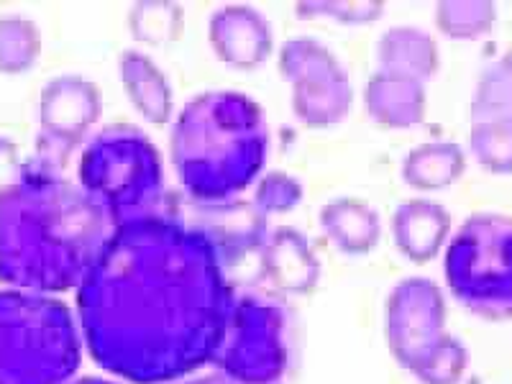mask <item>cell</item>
Segmentation results:
<instances>
[{"label":"cell","instance_id":"obj_15","mask_svg":"<svg viewBox=\"0 0 512 384\" xmlns=\"http://www.w3.org/2000/svg\"><path fill=\"white\" fill-rule=\"evenodd\" d=\"M451 231V216L433 200H408L392 213V239L410 262L436 259Z\"/></svg>","mask_w":512,"mask_h":384},{"label":"cell","instance_id":"obj_9","mask_svg":"<svg viewBox=\"0 0 512 384\" xmlns=\"http://www.w3.org/2000/svg\"><path fill=\"white\" fill-rule=\"evenodd\" d=\"M280 72L290 85L292 113L308 128H331L344 121L354 90L344 64L320 41L297 36L282 44Z\"/></svg>","mask_w":512,"mask_h":384},{"label":"cell","instance_id":"obj_24","mask_svg":"<svg viewBox=\"0 0 512 384\" xmlns=\"http://www.w3.org/2000/svg\"><path fill=\"white\" fill-rule=\"evenodd\" d=\"M303 203V185L287 172H269L256 185L254 205L264 218L272 213H290Z\"/></svg>","mask_w":512,"mask_h":384},{"label":"cell","instance_id":"obj_8","mask_svg":"<svg viewBox=\"0 0 512 384\" xmlns=\"http://www.w3.org/2000/svg\"><path fill=\"white\" fill-rule=\"evenodd\" d=\"M213 367L236 384H277L290 364L287 313L256 292H233L226 336Z\"/></svg>","mask_w":512,"mask_h":384},{"label":"cell","instance_id":"obj_12","mask_svg":"<svg viewBox=\"0 0 512 384\" xmlns=\"http://www.w3.org/2000/svg\"><path fill=\"white\" fill-rule=\"evenodd\" d=\"M210 47L233 70H256L272 54V26L251 6H223L210 16Z\"/></svg>","mask_w":512,"mask_h":384},{"label":"cell","instance_id":"obj_28","mask_svg":"<svg viewBox=\"0 0 512 384\" xmlns=\"http://www.w3.org/2000/svg\"><path fill=\"white\" fill-rule=\"evenodd\" d=\"M13 152V146L8 144L6 139H0V157H3V154H11Z\"/></svg>","mask_w":512,"mask_h":384},{"label":"cell","instance_id":"obj_17","mask_svg":"<svg viewBox=\"0 0 512 384\" xmlns=\"http://www.w3.org/2000/svg\"><path fill=\"white\" fill-rule=\"evenodd\" d=\"M118 67H121L123 88L136 111L149 123L157 126L167 123L172 116V90L164 72L136 49H126L118 59Z\"/></svg>","mask_w":512,"mask_h":384},{"label":"cell","instance_id":"obj_19","mask_svg":"<svg viewBox=\"0 0 512 384\" xmlns=\"http://www.w3.org/2000/svg\"><path fill=\"white\" fill-rule=\"evenodd\" d=\"M320 223L333 246L351 256L372 251L382 236V223H379L377 213L356 198L331 200L328 205H323Z\"/></svg>","mask_w":512,"mask_h":384},{"label":"cell","instance_id":"obj_3","mask_svg":"<svg viewBox=\"0 0 512 384\" xmlns=\"http://www.w3.org/2000/svg\"><path fill=\"white\" fill-rule=\"evenodd\" d=\"M269 131L249 95L210 90L177 116L169 152L192 203H228L262 175Z\"/></svg>","mask_w":512,"mask_h":384},{"label":"cell","instance_id":"obj_23","mask_svg":"<svg viewBox=\"0 0 512 384\" xmlns=\"http://www.w3.org/2000/svg\"><path fill=\"white\" fill-rule=\"evenodd\" d=\"M131 34L144 44H167L182 34V8L177 3H139L128 13Z\"/></svg>","mask_w":512,"mask_h":384},{"label":"cell","instance_id":"obj_21","mask_svg":"<svg viewBox=\"0 0 512 384\" xmlns=\"http://www.w3.org/2000/svg\"><path fill=\"white\" fill-rule=\"evenodd\" d=\"M41 52L39 26L24 16H0V72L21 75Z\"/></svg>","mask_w":512,"mask_h":384},{"label":"cell","instance_id":"obj_5","mask_svg":"<svg viewBox=\"0 0 512 384\" xmlns=\"http://www.w3.org/2000/svg\"><path fill=\"white\" fill-rule=\"evenodd\" d=\"M80 185L105 208L113 228L164 213V169L157 146L136 126L103 128L80 159Z\"/></svg>","mask_w":512,"mask_h":384},{"label":"cell","instance_id":"obj_22","mask_svg":"<svg viewBox=\"0 0 512 384\" xmlns=\"http://www.w3.org/2000/svg\"><path fill=\"white\" fill-rule=\"evenodd\" d=\"M497 8L489 0H443L436 6V26L448 39H479L495 26Z\"/></svg>","mask_w":512,"mask_h":384},{"label":"cell","instance_id":"obj_6","mask_svg":"<svg viewBox=\"0 0 512 384\" xmlns=\"http://www.w3.org/2000/svg\"><path fill=\"white\" fill-rule=\"evenodd\" d=\"M387 344L402 369L423 384H459L469 367L464 346L446 331V300L436 282L402 280L387 297Z\"/></svg>","mask_w":512,"mask_h":384},{"label":"cell","instance_id":"obj_7","mask_svg":"<svg viewBox=\"0 0 512 384\" xmlns=\"http://www.w3.org/2000/svg\"><path fill=\"white\" fill-rule=\"evenodd\" d=\"M446 282L472 313L512 318V218L497 213L469 218L448 244Z\"/></svg>","mask_w":512,"mask_h":384},{"label":"cell","instance_id":"obj_13","mask_svg":"<svg viewBox=\"0 0 512 384\" xmlns=\"http://www.w3.org/2000/svg\"><path fill=\"white\" fill-rule=\"evenodd\" d=\"M198 213L200 231L216 244L223 264L226 259H239L249 251H262L267 241V218L256 210L254 203L244 200H228V203H195Z\"/></svg>","mask_w":512,"mask_h":384},{"label":"cell","instance_id":"obj_11","mask_svg":"<svg viewBox=\"0 0 512 384\" xmlns=\"http://www.w3.org/2000/svg\"><path fill=\"white\" fill-rule=\"evenodd\" d=\"M472 152L489 172L512 175V49L479 75L472 100Z\"/></svg>","mask_w":512,"mask_h":384},{"label":"cell","instance_id":"obj_18","mask_svg":"<svg viewBox=\"0 0 512 384\" xmlns=\"http://www.w3.org/2000/svg\"><path fill=\"white\" fill-rule=\"evenodd\" d=\"M377 59L382 67L379 72H392V75L425 82L438 70L436 39L415 26H395L384 31L379 39Z\"/></svg>","mask_w":512,"mask_h":384},{"label":"cell","instance_id":"obj_16","mask_svg":"<svg viewBox=\"0 0 512 384\" xmlns=\"http://www.w3.org/2000/svg\"><path fill=\"white\" fill-rule=\"evenodd\" d=\"M367 113L384 128H410L425 118V85L413 77L377 72L364 90Z\"/></svg>","mask_w":512,"mask_h":384},{"label":"cell","instance_id":"obj_26","mask_svg":"<svg viewBox=\"0 0 512 384\" xmlns=\"http://www.w3.org/2000/svg\"><path fill=\"white\" fill-rule=\"evenodd\" d=\"M182 384H236V382L226 379L223 374H210V377H200V379H192V382H182Z\"/></svg>","mask_w":512,"mask_h":384},{"label":"cell","instance_id":"obj_10","mask_svg":"<svg viewBox=\"0 0 512 384\" xmlns=\"http://www.w3.org/2000/svg\"><path fill=\"white\" fill-rule=\"evenodd\" d=\"M103 111L98 85L80 75H59L41 90V131L34 164L59 172Z\"/></svg>","mask_w":512,"mask_h":384},{"label":"cell","instance_id":"obj_25","mask_svg":"<svg viewBox=\"0 0 512 384\" xmlns=\"http://www.w3.org/2000/svg\"><path fill=\"white\" fill-rule=\"evenodd\" d=\"M300 13H315V16L336 18L341 24H372L382 16L384 6L374 0H323V3H300Z\"/></svg>","mask_w":512,"mask_h":384},{"label":"cell","instance_id":"obj_4","mask_svg":"<svg viewBox=\"0 0 512 384\" xmlns=\"http://www.w3.org/2000/svg\"><path fill=\"white\" fill-rule=\"evenodd\" d=\"M80 359L67 305L44 292H0V384H67Z\"/></svg>","mask_w":512,"mask_h":384},{"label":"cell","instance_id":"obj_2","mask_svg":"<svg viewBox=\"0 0 512 384\" xmlns=\"http://www.w3.org/2000/svg\"><path fill=\"white\" fill-rule=\"evenodd\" d=\"M113 221L82 185L26 164L0 190V280L29 292L80 287Z\"/></svg>","mask_w":512,"mask_h":384},{"label":"cell","instance_id":"obj_1","mask_svg":"<svg viewBox=\"0 0 512 384\" xmlns=\"http://www.w3.org/2000/svg\"><path fill=\"white\" fill-rule=\"evenodd\" d=\"M233 290L216 244L169 213L113 228L77 287V313L100 369L164 384L213 361Z\"/></svg>","mask_w":512,"mask_h":384},{"label":"cell","instance_id":"obj_27","mask_svg":"<svg viewBox=\"0 0 512 384\" xmlns=\"http://www.w3.org/2000/svg\"><path fill=\"white\" fill-rule=\"evenodd\" d=\"M70 384H113L108 382V379H98V377H82V379H75V382Z\"/></svg>","mask_w":512,"mask_h":384},{"label":"cell","instance_id":"obj_14","mask_svg":"<svg viewBox=\"0 0 512 384\" xmlns=\"http://www.w3.org/2000/svg\"><path fill=\"white\" fill-rule=\"evenodd\" d=\"M264 277L277 290L305 295L318 285L320 264L310 251L308 239L295 228H277L262 246Z\"/></svg>","mask_w":512,"mask_h":384},{"label":"cell","instance_id":"obj_20","mask_svg":"<svg viewBox=\"0 0 512 384\" xmlns=\"http://www.w3.org/2000/svg\"><path fill=\"white\" fill-rule=\"evenodd\" d=\"M466 169V157L454 141H425L402 164V177L415 190H441L454 185Z\"/></svg>","mask_w":512,"mask_h":384}]
</instances>
